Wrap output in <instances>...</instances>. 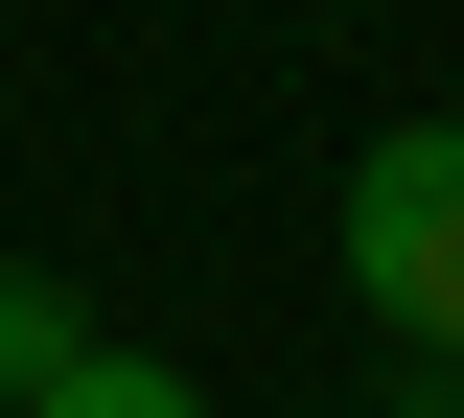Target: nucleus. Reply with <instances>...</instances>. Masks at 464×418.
Masks as SVG:
<instances>
[{
    "instance_id": "7ed1b4c3",
    "label": "nucleus",
    "mask_w": 464,
    "mask_h": 418,
    "mask_svg": "<svg viewBox=\"0 0 464 418\" xmlns=\"http://www.w3.org/2000/svg\"><path fill=\"white\" fill-rule=\"evenodd\" d=\"M70 349H93V302H70V279H47V256H0V395H47V372H70Z\"/></svg>"
},
{
    "instance_id": "20e7f679",
    "label": "nucleus",
    "mask_w": 464,
    "mask_h": 418,
    "mask_svg": "<svg viewBox=\"0 0 464 418\" xmlns=\"http://www.w3.org/2000/svg\"><path fill=\"white\" fill-rule=\"evenodd\" d=\"M395 418H464V349H418V395H395Z\"/></svg>"
},
{
    "instance_id": "f03ea898",
    "label": "nucleus",
    "mask_w": 464,
    "mask_h": 418,
    "mask_svg": "<svg viewBox=\"0 0 464 418\" xmlns=\"http://www.w3.org/2000/svg\"><path fill=\"white\" fill-rule=\"evenodd\" d=\"M0 418H209V395H186V372H163V349H70V372H47V395H0Z\"/></svg>"
},
{
    "instance_id": "f257e3e1",
    "label": "nucleus",
    "mask_w": 464,
    "mask_h": 418,
    "mask_svg": "<svg viewBox=\"0 0 464 418\" xmlns=\"http://www.w3.org/2000/svg\"><path fill=\"white\" fill-rule=\"evenodd\" d=\"M348 302L418 326V349H464V117H395L348 163Z\"/></svg>"
}]
</instances>
